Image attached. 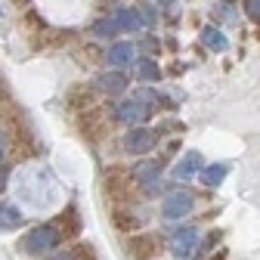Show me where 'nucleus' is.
I'll list each match as a JSON object with an SVG mask.
<instances>
[{
    "label": "nucleus",
    "instance_id": "4",
    "mask_svg": "<svg viewBox=\"0 0 260 260\" xmlns=\"http://www.w3.org/2000/svg\"><path fill=\"white\" fill-rule=\"evenodd\" d=\"M127 251L134 260H152L158 251H161V239L152 236V233H137L134 239L127 242Z\"/></svg>",
    "mask_w": 260,
    "mask_h": 260
},
{
    "label": "nucleus",
    "instance_id": "9",
    "mask_svg": "<svg viewBox=\"0 0 260 260\" xmlns=\"http://www.w3.org/2000/svg\"><path fill=\"white\" fill-rule=\"evenodd\" d=\"M78 130L90 140V143H100L103 137H106V121H103V112H84L81 115V121H78Z\"/></svg>",
    "mask_w": 260,
    "mask_h": 260
},
{
    "label": "nucleus",
    "instance_id": "21",
    "mask_svg": "<svg viewBox=\"0 0 260 260\" xmlns=\"http://www.w3.org/2000/svg\"><path fill=\"white\" fill-rule=\"evenodd\" d=\"M137 78H140V81H149V84H155V81L161 78V72H158V65H155L152 59H143V62L137 65Z\"/></svg>",
    "mask_w": 260,
    "mask_h": 260
},
{
    "label": "nucleus",
    "instance_id": "19",
    "mask_svg": "<svg viewBox=\"0 0 260 260\" xmlns=\"http://www.w3.org/2000/svg\"><path fill=\"white\" fill-rule=\"evenodd\" d=\"M226 174H230V165H211V168L202 171V183L214 189V186H220L226 180Z\"/></svg>",
    "mask_w": 260,
    "mask_h": 260
},
{
    "label": "nucleus",
    "instance_id": "7",
    "mask_svg": "<svg viewBox=\"0 0 260 260\" xmlns=\"http://www.w3.org/2000/svg\"><path fill=\"white\" fill-rule=\"evenodd\" d=\"M199 245H202V236L195 233V230H177V233L171 236V251H174L180 260L192 257L195 251H199Z\"/></svg>",
    "mask_w": 260,
    "mask_h": 260
},
{
    "label": "nucleus",
    "instance_id": "28",
    "mask_svg": "<svg viewBox=\"0 0 260 260\" xmlns=\"http://www.w3.org/2000/svg\"><path fill=\"white\" fill-rule=\"evenodd\" d=\"M4 149H7V140H4V137H0V158H4Z\"/></svg>",
    "mask_w": 260,
    "mask_h": 260
},
{
    "label": "nucleus",
    "instance_id": "3",
    "mask_svg": "<svg viewBox=\"0 0 260 260\" xmlns=\"http://www.w3.org/2000/svg\"><path fill=\"white\" fill-rule=\"evenodd\" d=\"M155 143H158V134H155V130H149V127H134L124 137V149L134 152V155H149L155 149Z\"/></svg>",
    "mask_w": 260,
    "mask_h": 260
},
{
    "label": "nucleus",
    "instance_id": "29",
    "mask_svg": "<svg viewBox=\"0 0 260 260\" xmlns=\"http://www.w3.org/2000/svg\"><path fill=\"white\" fill-rule=\"evenodd\" d=\"M13 7H28V0H13Z\"/></svg>",
    "mask_w": 260,
    "mask_h": 260
},
{
    "label": "nucleus",
    "instance_id": "20",
    "mask_svg": "<svg viewBox=\"0 0 260 260\" xmlns=\"http://www.w3.org/2000/svg\"><path fill=\"white\" fill-rule=\"evenodd\" d=\"M202 44H205L211 53H223V50H226V38L220 35L217 28H205V31H202Z\"/></svg>",
    "mask_w": 260,
    "mask_h": 260
},
{
    "label": "nucleus",
    "instance_id": "5",
    "mask_svg": "<svg viewBox=\"0 0 260 260\" xmlns=\"http://www.w3.org/2000/svg\"><path fill=\"white\" fill-rule=\"evenodd\" d=\"M192 208H195V199H192V192H186V189L165 195V205H161L165 217H171V220H177V217H186Z\"/></svg>",
    "mask_w": 260,
    "mask_h": 260
},
{
    "label": "nucleus",
    "instance_id": "8",
    "mask_svg": "<svg viewBox=\"0 0 260 260\" xmlns=\"http://www.w3.org/2000/svg\"><path fill=\"white\" fill-rule=\"evenodd\" d=\"M130 180H134V174H127L124 168H112L106 171V192H109V199H127L130 195Z\"/></svg>",
    "mask_w": 260,
    "mask_h": 260
},
{
    "label": "nucleus",
    "instance_id": "12",
    "mask_svg": "<svg viewBox=\"0 0 260 260\" xmlns=\"http://www.w3.org/2000/svg\"><path fill=\"white\" fill-rule=\"evenodd\" d=\"M106 59H109V65H115V69H127L130 62H134V44L130 41H115L109 50H106Z\"/></svg>",
    "mask_w": 260,
    "mask_h": 260
},
{
    "label": "nucleus",
    "instance_id": "10",
    "mask_svg": "<svg viewBox=\"0 0 260 260\" xmlns=\"http://www.w3.org/2000/svg\"><path fill=\"white\" fill-rule=\"evenodd\" d=\"M53 226L59 230V236L62 239H75L78 233H81V214H78V208L75 205H69L56 220H53Z\"/></svg>",
    "mask_w": 260,
    "mask_h": 260
},
{
    "label": "nucleus",
    "instance_id": "18",
    "mask_svg": "<svg viewBox=\"0 0 260 260\" xmlns=\"http://www.w3.org/2000/svg\"><path fill=\"white\" fill-rule=\"evenodd\" d=\"M112 226L118 233H137L140 230V217L130 214V211H115L112 214Z\"/></svg>",
    "mask_w": 260,
    "mask_h": 260
},
{
    "label": "nucleus",
    "instance_id": "16",
    "mask_svg": "<svg viewBox=\"0 0 260 260\" xmlns=\"http://www.w3.org/2000/svg\"><path fill=\"white\" fill-rule=\"evenodd\" d=\"M112 22H115L118 31H137V28L143 25V16H140L137 10H118Z\"/></svg>",
    "mask_w": 260,
    "mask_h": 260
},
{
    "label": "nucleus",
    "instance_id": "24",
    "mask_svg": "<svg viewBox=\"0 0 260 260\" xmlns=\"http://www.w3.org/2000/svg\"><path fill=\"white\" fill-rule=\"evenodd\" d=\"M245 13H248V19L260 22V0H245Z\"/></svg>",
    "mask_w": 260,
    "mask_h": 260
},
{
    "label": "nucleus",
    "instance_id": "26",
    "mask_svg": "<svg viewBox=\"0 0 260 260\" xmlns=\"http://www.w3.org/2000/svg\"><path fill=\"white\" fill-rule=\"evenodd\" d=\"M47 260H75V257H72V251H69V254H50Z\"/></svg>",
    "mask_w": 260,
    "mask_h": 260
},
{
    "label": "nucleus",
    "instance_id": "22",
    "mask_svg": "<svg viewBox=\"0 0 260 260\" xmlns=\"http://www.w3.org/2000/svg\"><path fill=\"white\" fill-rule=\"evenodd\" d=\"M72 257L75 260H96V248L90 242H75L72 245Z\"/></svg>",
    "mask_w": 260,
    "mask_h": 260
},
{
    "label": "nucleus",
    "instance_id": "11",
    "mask_svg": "<svg viewBox=\"0 0 260 260\" xmlns=\"http://www.w3.org/2000/svg\"><path fill=\"white\" fill-rule=\"evenodd\" d=\"M69 106L78 112H90L96 106V87L93 84H75L69 90Z\"/></svg>",
    "mask_w": 260,
    "mask_h": 260
},
{
    "label": "nucleus",
    "instance_id": "17",
    "mask_svg": "<svg viewBox=\"0 0 260 260\" xmlns=\"http://www.w3.org/2000/svg\"><path fill=\"white\" fill-rule=\"evenodd\" d=\"M158 171H161L158 161H140V165L134 168V180L143 183V186H146V183L152 186V183H158Z\"/></svg>",
    "mask_w": 260,
    "mask_h": 260
},
{
    "label": "nucleus",
    "instance_id": "2",
    "mask_svg": "<svg viewBox=\"0 0 260 260\" xmlns=\"http://www.w3.org/2000/svg\"><path fill=\"white\" fill-rule=\"evenodd\" d=\"M118 121L121 124H130V127H146V121L152 118V106L149 100H140V96H134V100H127L118 106Z\"/></svg>",
    "mask_w": 260,
    "mask_h": 260
},
{
    "label": "nucleus",
    "instance_id": "6",
    "mask_svg": "<svg viewBox=\"0 0 260 260\" xmlns=\"http://www.w3.org/2000/svg\"><path fill=\"white\" fill-rule=\"evenodd\" d=\"M127 75L121 72V69H115V72H103V75H96V81H93V87H96V93H106V96H121L124 90H127Z\"/></svg>",
    "mask_w": 260,
    "mask_h": 260
},
{
    "label": "nucleus",
    "instance_id": "14",
    "mask_svg": "<svg viewBox=\"0 0 260 260\" xmlns=\"http://www.w3.org/2000/svg\"><path fill=\"white\" fill-rule=\"evenodd\" d=\"M25 220H22V211L19 208H13V205H0V230L4 233H13V230H19Z\"/></svg>",
    "mask_w": 260,
    "mask_h": 260
},
{
    "label": "nucleus",
    "instance_id": "13",
    "mask_svg": "<svg viewBox=\"0 0 260 260\" xmlns=\"http://www.w3.org/2000/svg\"><path fill=\"white\" fill-rule=\"evenodd\" d=\"M202 171H205V161H202L199 152H186L183 161L177 165V177H195V174L202 177Z\"/></svg>",
    "mask_w": 260,
    "mask_h": 260
},
{
    "label": "nucleus",
    "instance_id": "23",
    "mask_svg": "<svg viewBox=\"0 0 260 260\" xmlns=\"http://www.w3.org/2000/svg\"><path fill=\"white\" fill-rule=\"evenodd\" d=\"M115 31H118V28H115V22H112V19H100V22L93 25V35H96V38H112Z\"/></svg>",
    "mask_w": 260,
    "mask_h": 260
},
{
    "label": "nucleus",
    "instance_id": "1",
    "mask_svg": "<svg viewBox=\"0 0 260 260\" xmlns=\"http://www.w3.org/2000/svg\"><path fill=\"white\" fill-rule=\"evenodd\" d=\"M59 242H62L59 230L53 223H44V226H35V230L22 239V251L31 254V257H47V254H53V248Z\"/></svg>",
    "mask_w": 260,
    "mask_h": 260
},
{
    "label": "nucleus",
    "instance_id": "25",
    "mask_svg": "<svg viewBox=\"0 0 260 260\" xmlns=\"http://www.w3.org/2000/svg\"><path fill=\"white\" fill-rule=\"evenodd\" d=\"M143 50H149V53H155V50H158V41H155V38H146V44H143Z\"/></svg>",
    "mask_w": 260,
    "mask_h": 260
},
{
    "label": "nucleus",
    "instance_id": "27",
    "mask_svg": "<svg viewBox=\"0 0 260 260\" xmlns=\"http://www.w3.org/2000/svg\"><path fill=\"white\" fill-rule=\"evenodd\" d=\"M7 174H10V168H7V165H0V183L7 180Z\"/></svg>",
    "mask_w": 260,
    "mask_h": 260
},
{
    "label": "nucleus",
    "instance_id": "15",
    "mask_svg": "<svg viewBox=\"0 0 260 260\" xmlns=\"http://www.w3.org/2000/svg\"><path fill=\"white\" fill-rule=\"evenodd\" d=\"M69 31H59V28H47V31H41L38 35V44L41 47H50V50H59V47H65L69 44Z\"/></svg>",
    "mask_w": 260,
    "mask_h": 260
}]
</instances>
